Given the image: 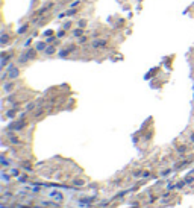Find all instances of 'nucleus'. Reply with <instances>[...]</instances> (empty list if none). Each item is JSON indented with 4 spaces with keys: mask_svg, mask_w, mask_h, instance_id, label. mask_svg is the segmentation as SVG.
<instances>
[{
    "mask_svg": "<svg viewBox=\"0 0 194 208\" xmlns=\"http://www.w3.org/2000/svg\"><path fill=\"white\" fill-rule=\"evenodd\" d=\"M103 44H106V41H96L93 46H94V47H102Z\"/></svg>",
    "mask_w": 194,
    "mask_h": 208,
    "instance_id": "nucleus-1",
    "label": "nucleus"
},
{
    "mask_svg": "<svg viewBox=\"0 0 194 208\" xmlns=\"http://www.w3.org/2000/svg\"><path fill=\"white\" fill-rule=\"evenodd\" d=\"M82 35V29H76L74 30V36H80Z\"/></svg>",
    "mask_w": 194,
    "mask_h": 208,
    "instance_id": "nucleus-2",
    "label": "nucleus"
},
{
    "mask_svg": "<svg viewBox=\"0 0 194 208\" xmlns=\"http://www.w3.org/2000/svg\"><path fill=\"white\" fill-rule=\"evenodd\" d=\"M46 52H47V53H53V52H55V49H53V47H50V49H47Z\"/></svg>",
    "mask_w": 194,
    "mask_h": 208,
    "instance_id": "nucleus-3",
    "label": "nucleus"
},
{
    "mask_svg": "<svg viewBox=\"0 0 194 208\" xmlns=\"http://www.w3.org/2000/svg\"><path fill=\"white\" fill-rule=\"evenodd\" d=\"M191 138H193V141H194V134H193V137H191Z\"/></svg>",
    "mask_w": 194,
    "mask_h": 208,
    "instance_id": "nucleus-4",
    "label": "nucleus"
}]
</instances>
